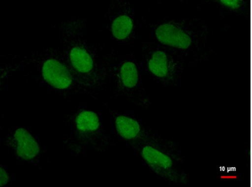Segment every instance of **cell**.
Here are the masks:
<instances>
[{"label": "cell", "mask_w": 252, "mask_h": 187, "mask_svg": "<svg viewBox=\"0 0 252 187\" xmlns=\"http://www.w3.org/2000/svg\"><path fill=\"white\" fill-rule=\"evenodd\" d=\"M58 47L81 82L96 99L111 83L102 31L94 30L87 18H68L53 26Z\"/></svg>", "instance_id": "obj_1"}, {"label": "cell", "mask_w": 252, "mask_h": 187, "mask_svg": "<svg viewBox=\"0 0 252 187\" xmlns=\"http://www.w3.org/2000/svg\"><path fill=\"white\" fill-rule=\"evenodd\" d=\"M153 41L173 48L185 60L188 72L205 64L215 53V35L206 19L197 16L162 17L147 22Z\"/></svg>", "instance_id": "obj_2"}, {"label": "cell", "mask_w": 252, "mask_h": 187, "mask_svg": "<svg viewBox=\"0 0 252 187\" xmlns=\"http://www.w3.org/2000/svg\"><path fill=\"white\" fill-rule=\"evenodd\" d=\"M26 67L24 83L37 82L46 84L63 99L75 96H86L96 99L93 94L81 82L69 65L58 46H48L43 43L24 57Z\"/></svg>", "instance_id": "obj_3"}, {"label": "cell", "mask_w": 252, "mask_h": 187, "mask_svg": "<svg viewBox=\"0 0 252 187\" xmlns=\"http://www.w3.org/2000/svg\"><path fill=\"white\" fill-rule=\"evenodd\" d=\"M105 57L111 76L108 98L123 99L141 111H150L153 103L148 90L149 80L137 54L113 46Z\"/></svg>", "instance_id": "obj_4"}, {"label": "cell", "mask_w": 252, "mask_h": 187, "mask_svg": "<svg viewBox=\"0 0 252 187\" xmlns=\"http://www.w3.org/2000/svg\"><path fill=\"white\" fill-rule=\"evenodd\" d=\"M63 122L68 133L61 143L75 157L86 152L102 153L116 146V138L107 132L103 119L95 110L78 107L65 114Z\"/></svg>", "instance_id": "obj_5"}, {"label": "cell", "mask_w": 252, "mask_h": 187, "mask_svg": "<svg viewBox=\"0 0 252 187\" xmlns=\"http://www.w3.org/2000/svg\"><path fill=\"white\" fill-rule=\"evenodd\" d=\"M131 148L149 169L170 185L180 187L188 185L186 167L189 162L176 142L158 133Z\"/></svg>", "instance_id": "obj_6"}, {"label": "cell", "mask_w": 252, "mask_h": 187, "mask_svg": "<svg viewBox=\"0 0 252 187\" xmlns=\"http://www.w3.org/2000/svg\"><path fill=\"white\" fill-rule=\"evenodd\" d=\"M106 34L114 46L124 50L140 46L147 20L132 1H110L104 14Z\"/></svg>", "instance_id": "obj_7"}, {"label": "cell", "mask_w": 252, "mask_h": 187, "mask_svg": "<svg viewBox=\"0 0 252 187\" xmlns=\"http://www.w3.org/2000/svg\"><path fill=\"white\" fill-rule=\"evenodd\" d=\"M140 60L149 81L165 88H174L185 71V60L173 48L158 42L143 40L140 44Z\"/></svg>", "instance_id": "obj_8"}, {"label": "cell", "mask_w": 252, "mask_h": 187, "mask_svg": "<svg viewBox=\"0 0 252 187\" xmlns=\"http://www.w3.org/2000/svg\"><path fill=\"white\" fill-rule=\"evenodd\" d=\"M3 146L9 159L14 162L32 164L38 170L52 162L40 138L25 126L6 127Z\"/></svg>", "instance_id": "obj_9"}, {"label": "cell", "mask_w": 252, "mask_h": 187, "mask_svg": "<svg viewBox=\"0 0 252 187\" xmlns=\"http://www.w3.org/2000/svg\"><path fill=\"white\" fill-rule=\"evenodd\" d=\"M99 101L108 110L111 116L116 138L125 144L132 147L134 145L158 134L149 127L140 116L129 114L125 111H116L108 106L106 101L101 100L100 99Z\"/></svg>", "instance_id": "obj_10"}, {"label": "cell", "mask_w": 252, "mask_h": 187, "mask_svg": "<svg viewBox=\"0 0 252 187\" xmlns=\"http://www.w3.org/2000/svg\"><path fill=\"white\" fill-rule=\"evenodd\" d=\"M213 4L218 8L220 13H223V11L235 12L240 10L241 7H244V1L240 0L214 1Z\"/></svg>", "instance_id": "obj_11"}, {"label": "cell", "mask_w": 252, "mask_h": 187, "mask_svg": "<svg viewBox=\"0 0 252 187\" xmlns=\"http://www.w3.org/2000/svg\"><path fill=\"white\" fill-rule=\"evenodd\" d=\"M11 182V177L8 170L1 164L0 165V187L9 186Z\"/></svg>", "instance_id": "obj_12"}, {"label": "cell", "mask_w": 252, "mask_h": 187, "mask_svg": "<svg viewBox=\"0 0 252 187\" xmlns=\"http://www.w3.org/2000/svg\"><path fill=\"white\" fill-rule=\"evenodd\" d=\"M252 170V176H252V170Z\"/></svg>", "instance_id": "obj_13"}]
</instances>
